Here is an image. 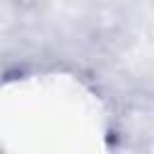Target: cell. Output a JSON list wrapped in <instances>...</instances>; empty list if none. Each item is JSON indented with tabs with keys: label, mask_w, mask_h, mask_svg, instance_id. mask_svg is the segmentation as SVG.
<instances>
[]
</instances>
